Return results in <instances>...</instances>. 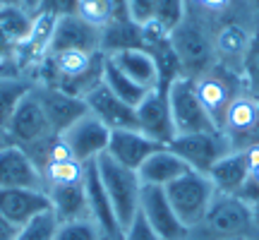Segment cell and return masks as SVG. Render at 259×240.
<instances>
[{
	"label": "cell",
	"mask_w": 259,
	"mask_h": 240,
	"mask_svg": "<svg viewBox=\"0 0 259 240\" xmlns=\"http://www.w3.org/2000/svg\"><path fill=\"white\" fill-rule=\"evenodd\" d=\"M252 214H254V221L259 223V202L254 204V207H252Z\"/></svg>",
	"instance_id": "cell-46"
},
{
	"label": "cell",
	"mask_w": 259,
	"mask_h": 240,
	"mask_svg": "<svg viewBox=\"0 0 259 240\" xmlns=\"http://www.w3.org/2000/svg\"><path fill=\"white\" fill-rule=\"evenodd\" d=\"M190 166L183 158L178 156L173 149L161 147L158 151H154L151 156L139 166V180L142 185H154V187H166L173 180H178L180 176H185Z\"/></svg>",
	"instance_id": "cell-22"
},
{
	"label": "cell",
	"mask_w": 259,
	"mask_h": 240,
	"mask_svg": "<svg viewBox=\"0 0 259 240\" xmlns=\"http://www.w3.org/2000/svg\"><path fill=\"white\" fill-rule=\"evenodd\" d=\"M197 84V94H199V101L206 108L211 123L216 125V130H221L223 118L231 101L238 94L245 92V79L240 72L228 70L223 65H213L209 72H204L202 77L194 79Z\"/></svg>",
	"instance_id": "cell-5"
},
{
	"label": "cell",
	"mask_w": 259,
	"mask_h": 240,
	"mask_svg": "<svg viewBox=\"0 0 259 240\" xmlns=\"http://www.w3.org/2000/svg\"><path fill=\"white\" fill-rule=\"evenodd\" d=\"M96 168H99V178L103 183V190H106V194H108V199L113 204V212H115L122 231H125L132 223V219L139 214L142 187H144L142 180H139V173L118 164L108 154H101L96 158Z\"/></svg>",
	"instance_id": "cell-3"
},
{
	"label": "cell",
	"mask_w": 259,
	"mask_h": 240,
	"mask_svg": "<svg viewBox=\"0 0 259 240\" xmlns=\"http://www.w3.org/2000/svg\"><path fill=\"white\" fill-rule=\"evenodd\" d=\"M226 240H252V238H226Z\"/></svg>",
	"instance_id": "cell-47"
},
{
	"label": "cell",
	"mask_w": 259,
	"mask_h": 240,
	"mask_svg": "<svg viewBox=\"0 0 259 240\" xmlns=\"http://www.w3.org/2000/svg\"><path fill=\"white\" fill-rule=\"evenodd\" d=\"M242 79L245 89L257 96L259 94V34H252L245 60H242Z\"/></svg>",
	"instance_id": "cell-35"
},
{
	"label": "cell",
	"mask_w": 259,
	"mask_h": 240,
	"mask_svg": "<svg viewBox=\"0 0 259 240\" xmlns=\"http://www.w3.org/2000/svg\"><path fill=\"white\" fill-rule=\"evenodd\" d=\"M41 5H44V0H22V8L27 10L29 15H36L41 10Z\"/></svg>",
	"instance_id": "cell-43"
},
{
	"label": "cell",
	"mask_w": 259,
	"mask_h": 240,
	"mask_svg": "<svg viewBox=\"0 0 259 240\" xmlns=\"http://www.w3.org/2000/svg\"><path fill=\"white\" fill-rule=\"evenodd\" d=\"M183 19H185V0H158L154 24L161 31L170 34Z\"/></svg>",
	"instance_id": "cell-34"
},
{
	"label": "cell",
	"mask_w": 259,
	"mask_h": 240,
	"mask_svg": "<svg viewBox=\"0 0 259 240\" xmlns=\"http://www.w3.org/2000/svg\"><path fill=\"white\" fill-rule=\"evenodd\" d=\"M221 132H226V137L231 139L233 151L259 142V108L254 94L245 89L233 99L223 118Z\"/></svg>",
	"instance_id": "cell-9"
},
{
	"label": "cell",
	"mask_w": 259,
	"mask_h": 240,
	"mask_svg": "<svg viewBox=\"0 0 259 240\" xmlns=\"http://www.w3.org/2000/svg\"><path fill=\"white\" fill-rule=\"evenodd\" d=\"M115 10H118V0H79L77 3V15L99 29H103L115 17Z\"/></svg>",
	"instance_id": "cell-31"
},
{
	"label": "cell",
	"mask_w": 259,
	"mask_h": 240,
	"mask_svg": "<svg viewBox=\"0 0 259 240\" xmlns=\"http://www.w3.org/2000/svg\"><path fill=\"white\" fill-rule=\"evenodd\" d=\"M51 199V212L56 214L58 221H74V219H89V204L84 183L67 185V187H53L46 190Z\"/></svg>",
	"instance_id": "cell-25"
},
{
	"label": "cell",
	"mask_w": 259,
	"mask_h": 240,
	"mask_svg": "<svg viewBox=\"0 0 259 240\" xmlns=\"http://www.w3.org/2000/svg\"><path fill=\"white\" fill-rule=\"evenodd\" d=\"M84 192H87V204H89V219L99 226L103 240H122V226H120V221H118L115 212H113V204H111V199H108V194L103 190L96 161H89V164H87Z\"/></svg>",
	"instance_id": "cell-13"
},
{
	"label": "cell",
	"mask_w": 259,
	"mask_h": 240,
	"mask_svg": "<svg viewBox=\"0 0 259 240\" xmlns=\"http://www.w3.org/2000/svg\"><path fill=\"white\" fill-rule=\"evenodd\" d=\"M58 231V219L53 212L38 214L36 219H31L29 223H24L19 233L15 235V240H53Z\"/></svg>",
	"instance_id": "cell-32"
},
{
	"label": "cell",
	"mask_w": 259,
	"mask_h": 240,
	"mask_svg": "<svg viewBox=\"0 0 259 240\" xmlns=\"http://www.w3.org/2000/svg\"><path fill=\"white\" fill-rule=\"evenodd\" d=\"M103 84H106L120 101H125L127 106H132V108H137L139 103L144 101V96L149 94V89L139 87L137 82H132L127 74H122L108 58H106V63H103Z\"/></svg>",
	"instance_id": "cell-29"
},
{
	"label": "cell",
	"mask_w": 259,
	"mask_h": 240,
	"mask_svg": "<svg viewBox=\"0 0 259 240\" xmlns=\"http://www.w3.org/2000/svg\"><path fill=\"white\" fill-rule=\"evenodd\" d=\"M34 92H36L38 101H41L44 111H46L48 123H51V130H53L56 135H63L70 125H74L82 115L89 113L84 99L72 96V94L63 92V89H58V87L34 84Z\"/></svg>",
	"instance_id": "cell-14"
},
{
	"label": "cell",
	"mask_w": 259,
	"mask_h": 240,
	"mask_svg": "<svg viewBox=\"0 0 259 240\" xmlns=\"http://www.w3.org/2000/svg\"><path fill=\"white\" fill-rule=\"evenodd\" d=\"M161 144L156 139L147 137L144 132H139L137 128L132 130H111V139H108V149L106 154L111 158H115L118 164L132 168V171H139V166L147 161L154 151H158Z\"/></svg>",
	"instance_id": "cell-16"
},
{
	"label": "cell",
	"mask_w": 259,
	"mask_h": 240,
	"mask_svg": "<svg viewBox=\"0 0 259 240\" xmlns=\"http://www.w3.org/2000/svg\"><path fill=\"white\" fill-rule=\"evenodd\" d=\"M168 149H173L192 171L209 173L223 156L231 154L233 144H231V139L226 137V132L211 130V132L176 135V139L168 144Z\"/></svg>",
	"instance_id": "cell-6"
},
{
	"label": "cell",
	"mask_w": 259,
	"mask_h": 240,
	"mask_svg": "<svg viewBox=\"0 0 259 240\" xmlns=\"http://www.w3.org/2000/svg\"><path fill=\"white\" fill-rule=\"evenodd\" d=\"M87 108L92 115L101 120L108 130H132L137 128V113L132 106L120 101L106 84H96L92 92L84 96Z\"/></svg>",
	"instance_id": "cell-17"
},
{
	"label": "cell",
	"mask_w": 259,
	"mask_h": 240,
	"mask_svg": "<svg viewBox=\"0 0 259 240\" xmlns=\"http://www.w3.org/2000/svg\"><path fill=\"white\" fill-rule=\"evenodd\" d=\"M125 48H144V31L139 24H135L130 15L113 17L101 29V53L111 56Z\"/></svg>",
	"instance_id": "cell-24"
},
{
	"label": "cell",
	"mask_w": 259,
	"mask_h": 240,
	"mask_svg": "<svg viewBox=\"0 0 259 240\" xmlns=\"http://www.w3.org/2000/svg\"><path fill=\"white\" fill-rule=\"evenodd\" d=\"M185 15L219 31L235 17V0H185Z\"/></svg>",
	"instance_id": "cell-27"
},
{
	"label": "cell",
	"mask_w": 259,
	"mask_h": 240,
	"mask_svg": "<svg viewBox=\"0 0 259 240\" xmlns=\"http://www.w3.org/2000/svg\"><path fill=\"white\" fill-rule=\"evenodd\" d=\"M87 164L77 158H65V161H51L41 168V180H44V192L53 187H67V185L84 183Z\"/></svg>",
	"instance_id": "cell-28"
},
{
	"label": "cell",
	"mask_w": 259,
	"mask_h": 240,
	"mask_svg": "<svg viewBox=\"0 0 259 240\" xmlns=\"http://www.w3.org/2000/svg\"><path fill=\"white\" fill-rule=\"evenodd\" d=\"M0 8H22V0H0Z\"/></svg>",
	"instance_id": "cell-45"
},
{
	"label": "cell",
	"mask_w": 259,
	"mask_h": 240,
	"mask_svg": "<svg viewBox=\"0 0 259 240\" xmlns=\"http://www.w3.org/2000/svg\"><path fill=\"white\" fill-rule=\"evenodd\" d=\"M17 44H15V41H10L8 36H5V34H3V31H0V60H3V63H10V65H15V58H17ZM15 67H17V65H15ZM22 74V72H19Z\"/></svg>",
	"instance_id": "cell-41"
},
{
	"label": "cell",
	"mask_w": 259,
	"mask_h": 240,
	"mask_svg": "<svg viewBox=\"0 0 259 240\" xmlns=\"http://www.w3.org/2000/svg\"><path fill=\"white\" fill-rule=\"evenodd\" d=\"M17 233H19V226H15L8 216L0 214V240H15Z\"/></svg>",
	"instance_id": "cell-42"
},
{
	"label": "cell",
	"mask_w": 259,
	"mask_h": 240,
	"mask_svg": "<svg viewBox=\"0 0 259 240\" xmlns=\"http://www.w3.org/2000/svg\"><path fill=\"white\" fill-rule=\"evenodd\" d=\"M53 240H103V235L92 219H74V221H58Z\"/></svg>",
	"instance_id": "cell-33"
},
{
	"label": "cell",
	"mask_w": 259,
	"mask_h": 240,
	"mask_svg": "<svg viewBox=\"0 0 259 240\" xmlns=\"http://www.w3.org/2000/svg\"><path fill=\"white\" fill-rule=\"evenodd\" d=\"M122 240H163V238L149 226V221L144 219V214L139 212L137 216L132 219V223L122 231Z\"/></svg>",
	"instance_id": "cell-38"
},
{
	"label": "cell",
	"mask_w": 259,
	"mask_h": 240,
	"mask_svg": "<svg viewBox=\"0 0 259 240\" xmlns=\"http://www.w3.org/2000/svg\"><path fill=\"white\" fill-rule=\"evenodd\" d=\"M5 187H31L44 190L41 171L29 158V154L17 144L0 149V190Z\"/></svg>",
	"instance_id": "cell-19"
},
{
	"label": "cell",
	"mask_w": 259,
	"mask_h": 240,
	"mask_svg": "<svg viewBox=\"0 0 259 240\" xmlns=\"http://www.w3.org/2000/svg\"><path fill=\"white\" fill-rule=\"evenodd\" d=\"M250 34H259V0H235V17Z\"/></svg>",
	"instance_id": "cell-36"
},
{
	"label": "cell",
	"mask_w": 259,
	"mask_h": 240,
	"mask_svg": "<svg viewBox=\"0 0 259 240\" xmlns=\"http://www.w3.org/2000/svg\"><path fill=\"white\" fill-rule=\"evenodd\" d=\"M168 106H170L176 135H192V132H211V130H216L206 108L199 101L197 84L190 77H178L176 82L168 87Z\"/></svg>",
	"instance_id": "cell-7"
},
{
	"label": "cell",
	"mask_w": 259,
	"mask_h": 240,
	"mask_svg": "<svg viewBox=\"0 0 259 240\" xmlns=\"http://www.w3.org/2000/svg\"><path fill=\"white\" fill-rule=\"evenodd\" d=\"M31 89L34 79L27 74H0V128L8 130L17 106Z\"/></svg>",
	"instance_id": "cell-26"
},
{
	"label": "cell",
	"mask_w": 259,
	"mask_h": 240,
	"mask_svg": "<svg viewBox=\"0 0 259 240\" xmlns=\"http://www.w3.org/2000/svg\"><path fill=\"white\" fill-rule=\"evenodd\" d=\"M170 207L176 209L178 219L183 221L185 228H194L197 223H202L206 216L209 207H211L213 197H216V187L209 180L206 173L199 171H187L185 176H180L170 185L163 187Z\"/></svg>",
	"instance_id": "cell-4"
},
{
	"label": "cell",
	"mask_w": 259,
	"mask_h": 240,
	"mask_svg": "<svg viewBox=\"0 0 259 240\" xmlns=\"http://www.w3.org/2000/svg\"><path fill=\"white\" fill-rule=\"evenodd\" d=\"M139 212L144 214V219L149 221V226L163 240H185L187 228L183 226V221L178 219L176 209L170 207L163 187L144 185V187H142Z\"/></svg>",
	"instance_id": "cell-12"
},
{
	"label": "cell",
	"mask_w": 259,
	"mask_h": 240,
	"mask_svg": "<svg viewBox=\"0 0 259 240\" xmlns=\"http://www.w3.org/2000/svg\"><path fill=\"white\" fill-rule=\"evenodd\" d=\"M257 108H259V94H257Z\"/></svg>",
	"instance_id": "cell-48"
},
{
	"label": "cell",
	"mask_w": 259,
	"mask_h": 240,
	"mask_svg": "<svg viewBox=\"0 0 259 240\" xmlns=\"http://www.w3.org/2000/svg\"><path fill=\"white\" fill-rule=\"evenodd\" d=\"M252 34L247 29L238 24V22H226L213 38V46H216V65H223L228 70L242 74V60L247 53Z\"/></svg>",
	"instance_id": "cell-20"
},
{
	"label": "cell",
	"mask_w": 259,
	"mask_h": 240,
	"mask_svg": "<svg viewBox=\"0 0 259 240\" xmlns=\"http://www.w3.org/2000/svg\"><path fill=\"white\" fill-rule=\"evenodd\" d=\"M77 3L79 0H44L41 10L56 17H65V15H77Z\"/></svg>",
	"instance_id": "cell-40"
},
{
	"label": "cell",
	"mask_w": 259,
	"mask_h": 240,
	"mask_svg": "<svg viewBox=\"0 0 259 240\" xmlns=\"http://www.w3.org/2000/svg\"><path fill=\"white\" fill-rule=\"evenodd\" d=\"M8 135L12 139V144L22 147L24 151L31 149L34 144H38V142H44L51 135H56L51 130L46 111H44V106H41L34 89L17 106V111H15V115H12V120H10V125H8Z\"/></svg>",
	"instance_id": "cell-8"
},
{
	"label": "cell",
	"mask_w": 259,
	"mask_h": 240,
	"mask_svg": "<svg viewBox=\"0 0 259 240\" xmlns=\"http://www.w3.org/2000/svg\"><path fill=\"white\" fill-rule=\"evenodd\" d=\"M247 173H250V166H247L245 151L235 149L228 156H223L206 176H209L219 194H238L245 180H247Z\"/></svg>",
	"instance_id": "cell-23"
},
{
	"label": "cell",
	"mask_w": 259,
	"mask_h": 240,
	"mask_svg": "<svg viewBox=\"0 0 259 240\" xmlns=\"http://www.w3.org/2000/svg\"><path fill=\"white\" fill-rule=\"evenodd\" d=\"M135 113H137V130L144 132L147 137L156 139L166 147L176 139V125H173L166 89H151L144 96V101L135 108Z\"/></svg>",
	"instance_id": "cell-11"
},
{
	"label": "cell",
	"mask_w": 259,
	"mask_h": 240,
	"mask_svg": "<svg viewBox=\"0 0 259 240\" xmlns=\"http://www.w3.org/2000/svg\"><path fill=\"white\" fill-rule=\"evenodd\" d=\"M122 74H127L132 82H137L144 89H156L158 87V67L154 56L149 53L147 48H125L118 53L106 56Z\"/></svg>",
	"instance_id": "cell-21"
},
{
	"label": "cell",
	"mask_w": 259,
	"mask_h": 240,
	"mask_svg": "<svg viewBox=\"0 0 259 240\" xmlns=\"http://www.w3.org/2000/svg\"><path fill=\"white\" fill-rule=\"evenodd\" d=\"M226 238H252L259 240V223L254 221L252 207L235 194L213 197L211 207L202 223L187 228L185 240H226Z\"/></svg>",
	"instance_id": "cell-1"
},
{
	"label": "cell",
	"mask_w": 259,
	"mask_h": 240,
	"mask_svg": "<svg viewBox=\"0 0 259 240\" xmlns=\"http://www.w3.org/2000/svg\"><path fill=\"white\" fill-rule=\"evenodd\" d=\"M0 74H19V70L15 67V65L3 63V60H0Z\"/></svg>",
	"instance_id": "cell-44"
},
{
	"label": "cell",
	"mask_w": 259,
	"mask_h": 240,
	"mask_svg": "<svg viewBox=\"0 0 259 240\" xmlns=\"http://www.w3.org/2000/svg\"><path fill=\"white\" fill-rule=\"evenodd\" d=\"M63 139L67 142V147H70V151H72V156L77 161L89 164V161H96L101 154H106L108 139H111V130L106 128L96 115L87 113L74 125L65 130Z\"/></svg>",
	"instance_id": "cell-10"
},
{
	"label": "cell",
	"mask_w": 259,
	"mask_h": 240,
	"mask_svg": "<svg viewBox=\"0 0 259 240\" xmlns=\"http://www.w3.org/2000/svg\"><path fill=\"white\" fill-rule=\"evenodd\" d=\"M44 212H51V199L44 190H31V187L0 190V214L8 216L19 228Z\"/></svg>",
	"instance_id": "cell-18"
},
{
	"label": "cell",
	"mask_w": 259,
	"mask_h": 240,
	"mask_svg": "<svg viewBox=\"0 0 259 240\" xmlns=\"http://www.w3.org/2000/svg\"><path fill=\"white\" fill-rule=\"evenodd\" d=\"M168 38L180 60L183 77L197 79L216 65V46H213L216 29L202 24L199 19L185 15V19L168 34Z\"/></svg>",
	"instance_id": "cell-2"
},
{
	"label": "cell",
	"mask_w": 259,
	"mask_h": 240,
	"mask_svg": "<svg viewBox=\"0 0 259 240\" xmlns=\"http://www.w3.org/2000/svg\"><path fill=\"white\" fill-rule=\"evenodd\" d=\"M31 19L34 15H29L24 8H0V31L22 46L31 31Z\"/></svg>",
	"instance_id": "cell-30"
},
{
	"label": "cell",
	"mask_w": 259,
	"mask_h": 240,
	"mask_svg": "<svg viewBox=\"0 0 259 240\" xmlns=\"http://www.w3.org/2000/svg\"><path fill=\"white\" fill-rule=\"evenodd\" d=\"M235 197H240L242 202L250 204V207H254L259 202V166L250 168L247 180H245V185L240 187V192L235 194Z\"/></svg>",
	"instance_id": "cell-39"
},
{
	"label": "cell",
	"mask_w": 259,
	"mask_h": 240,
	"mask_svg": "<svg viewBox=\"0 0 259 240\" xmlns=\"http://www.w3.org/2000/svg\"><path fill=\"white\" fill-rule=\"evenodd\" d=\"M156 5H158V0H125V8H127L130 19H132L135 24H139V27L154 22Z\"/></svg>",
	"instance_id": "cell-37"
},
{
	"label": "cell",
	"mask_w": 259,
	"mask_h": 240,
	"mask_svg": "<svg viewBox=\"0 0 259 240\" xmlns=\"http://www.w3.org/2000/svg\"><path fill=\"white\" fill-rule=\"evenodd\" d=\"M84 51V53H101V29L84 22L79 15L58 17L53 29L51 51Z\"/></svg>",
	"instance_id": "cell-15"
}]
</instances>
